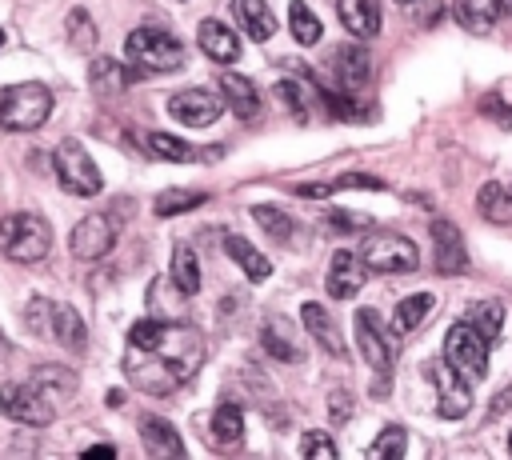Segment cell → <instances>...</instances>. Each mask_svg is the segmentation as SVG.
<instances>
[{
	"label": "cell",
	"mask_w": 512,
	"mask_h": 460,
	"mask_svg": "<svg viewBox=\"0 0 512 460\" xmlns=\"http://www.w3.org/2000/svg\"><path fill=\"white\" fill-rule=\"evenodd\" d=\"M364 276H368L364 260H360L356 252L340 248V252H332V260H328L324 288H328V296H332V300H352V296L364 288Z\"/></svg>",
	"instance_id": "5bb4252c"
},
{
	"label": "cell",
	"mask_w": 512,
	"mask_h": 460,
	"mask_svg": "<svg viewBox=\"0 0 512 460\" xmlns=\"http://www.w3.org/2000/svg\"><path fill=\"white\" fill-rule=\"evenodd\" d=\"M432 308H436V296H432V292H412V296H404V300L396 304V312H392V336L416 332Z\"/></svg>",
	"instance_id": "484cf974"
},
{
	"label": "cell",
	"mask_w": 512,
	"mask_h": 460,
	"mask_svg": "<svg viewBox=\"0 0 512 460\" xmlns=\"http://www.w3.org/2000/svg\"><path fill=\"white\" fill-rule=\"evenodd\" d=\"M84 456H88V460H96V456H116V448H112V444H100V448H88Z\"/></svg>",
	"instance_id": "bcb514c9"
},
{
	"label": "cell",
	"mask_w": 512,
	"mask_h": 460,
	"mask_svg": "<svg viewBox=\"0 0 512 460\" xmlns=\"http://www.w3.org/2000/svg\"><path fill=\"white\" fill-rule=\"evenodd\" d=\"M300 316H304V328L312 332V340H316L328 356H344V352H348V348H344V336L336 332V320H332L316 300H308V304L300 308Z\"/></svg>",
	"instance_id": "44dd1931"
},
{
	"label": "cell",
	"mask_w": 512,
	"mask_h": 460,
	"mask_svg": "<svg viewBox=\"0 0 512 460\" xmlns=\"http://www.w3.org/2000/svg\"><path fill=\"white\" fill-rule=\"evenodd\" d=\"M300 452H304L308 460H336V444H332V436H324V432H304Z\"/></svg>",
	"instance_id": "f35d334b"
},
{
	"label": "cell",
	"mask_w": 512,
	"mask_h": 460,
	"mask_svg": "<svg viewBox=\"0 0 512 460\" xmlns=\"http://www.w3.org/2000/svg\"><path fill=\"white\" fill-rule=\"evenodd\" d=\"M32 384H36L48 400H72L76 388H80L76 372L64 368V364H40V368H32Z\"/></svg>",
	"instance_id": "cb8c5ba5"
},
{
	"label": "cell",
	"mask_w": 512,
	"mask_h": 460,
	"mask_svg": "<svg viewBox=\"0 0 512 460\" xmlns=\"http://www.w3.org/2000/svg\"><path fill=\"white\" fill-rule=\"evenodd\" d=\"M252 220L272 236V240H288L292 232H296V224H292V216L284 212V208H276V204H252Z\"/></svg>",
	"instance_id": "836d02e7"
},
{
	"label": "cell",
	"mask_w": 512,
	"mask_h": 460,
	"mask_svg": "<svg viewBox=\"0 0 512 460\" xmlns=\"http://www.w3.org/2000/svg\"><path fill=\"white\" fill-rule=\"evenodd\" d=\"M128 80H136L132 68H124V64H116V60H108V56H96V60H92V88H96L100 96L124 92Z\"/></svg>",
	"instance_id": "f1b7e54d"
},
{
	"label": "cell",
	"mask_w": 512,
	"mask_h": 460,
	"mask_svg": "<svg viewBox=\"0 0 512 460\" xmlns=\"http://www.w3.org/2000/svg\"><path fill=\"white\" fill-rule=\"evenodd\" d=\"M64 28H68V36H72V44H76V48H92V44H96V24L88 20V12H84V8H72Z\"/></svg>",
	"instance_id": "74e56055"
},
{
	"label": "cell",
	"mask_w": 512,
	"mask_h": 460,
	"mask_svg": "<svg viewBox=\"0 0 512 460\" xmlns=\"http://www.w3.org/2000/svg\"><path fill=\"white\" fill-rule=\"evenodd\" d=\"M328 412H332V424H344V420L352 416V396H348V392H332Z\"/></svg>",
	"instance_id": "b9f144b4"
},
{
	"label": "cell",
	"mask_w": 512,
	"mask_h": 460,
	"mask_svg": "<svg viewBox=\"0 0 512 460\" xmlns=\"http://www.w3.org/2000/svg\"><path fill=\"white\" fill-rule=\"evenodd\" d=\"M292 112H296V120H304V108H308V100H304V88L296 84V80H276V88H272Z\"/></svg>",
	"instance_id": "ab89813d"
},
{
	"label": "cell",
	"mask_w": 512,
	"mask_h": 460,
	"mask_svg": "<svg viewBox=\"0 0 512 460\" xmlns=\"http://www.w3.org/2000/svg\"><path fill=\"white\" fill-rule=\"evenodd\" d=\"M220 112H224V100L208 88H184L168 100V116L184 128H208L220 120Z\"/></svg>",
	"instance_id": "30bf717a"
},
{
	"label": "cell",
	"mask_w": 512,
	"mask_h": 460,
	"mask_svg": "<svg viewBox=\"0 0 512 460\" xmlns=\"http://www.w3.org/2000/svg\"><path fill=\"white\" fill-rule=\"evenodd\" d=\"M356 344H360V356L368 360V368L376 376H388L392 372V344L380 328V316L372 308H360L356 312Z\"/></svg>",
	"instance_id": "7c38bea8"
},
{
	"label": "cell",
	"mask_w": 512,
	"mask_h": 460,
	"mask_svg": "<svg viewBox=\"0 0 512 460\" xmlns=\"http://www.w3.org/2000/svg\"><path fill=\"white\" fill-rule=\"evenodd\" d=\"M428 376L432 384L440 388V400H436V412L444 420H460L468 408H472V392H468V380L448 364V360H432L428 364Z\"/></svg>",
	"instance_id": "8fae6325"
},
{
	"label": "cell",
	"mask_w": 512,
	"mask_h": 460,
	"mask_svg": "<svg viewBox=\"0 0 512 460\" xmlns=\"http://www.w3.org/2000/svg\"><path fill=\"white\" fill-rule=\"evenodd\" d=\"M508 408H512V388H508V392H500V400H492L488 416H500V412H508Z\"/></svg>",
	"instance_id": "f6af8a7d"
},
{
	"label": "cell",
	"mask_w": 512,
	"mask_h": 460,
	"mask_svg": "<svg viewBox=\"0 0 512 460\" xmlns=\"http://www.w3.org/2000/svg\"><path fill=\"white\" fill-rule=\"evenodd\" d=\"M508 12H512V4H508V0H456V4H452L456 24H460V28H468V32H476V36L492 32V28H496V20H500V16H508Z\"/></svg>",
	"instance_id": "2e32d148"
},
{
	"label": "cell",
	"mask_w": 512,
	"mask_h": 460,
	"mask_svg": "<svg viewBox=\"0 0 512 460\" xmlns=\"http://www.w3.org/2000/svg\"><path fill=\"white\" fill-rule=\"evenodd\" d=\"M124 52H128V64H132V76L136 72H172L184 64V44L156 28V24H144V28H132L128 40H124Z\"/></svg>",
	"instance_id": "3957f363"
},
{
	"label": "cell",
	"mask_w": 512,
	"mask_h": 460,
	"mask_svg": "<svg viewBox=\"0 0 512 460\" xmlns=\"http://www.w3.org/2000/svg\"><path fill=\"white\" fill-rule=\"evenodd\" d=\"M328 72H332L336 88H344V92L364 88L368 76H372L368 48H364V44H340V48H332V56H328Z\"/></svg>",
	"instance_id": "4fadbf2b"
},
{
	"label": "cell",
	"mask_w": 512,
	"mask_h": 460,
	"mask_svg": "<svg viewBox=\"0 0 512 460\" xmlns=\"http://www.w3.org/2000/svg\"><path fill=\"white\" fill-rule=\"evenodd\" d=\"M244 436V412L236 404H216L208 416V444L212 448H236Z\"/></svg>",
	"instance_id": "7402d4cb"
},
{
	"label": "cell",
	"mask_w": 512,
	"mask_h": 460,
	"mask_svg": "<svg viewBox=\"0 0 512 460\" xmlns=\"http://www.w3.org/2000/svg\"><path fill=\"white\" fill-rule=\"evenodd\" d=\"M204 364V340L184 320H156L144 316L128 328V356L124 372L140 392L168 396L188 384Z\"/></svg>",
	"instance_id": "6da1fadb"
},
{
	"label": "cell",
	"mask_w": 512,
	"mask_h": 460,
	"mask_svg": "<svg viewBox=\"0 0 512 460\" xmlns=\"http://www.w3.org/2000/svg\"><path fill=\"white\" fill-rule=\"evenodd\" d=\"M144 152H152V156H160V160H172V164H188V160H196V148L188 144V140H180V136H168V132H144Z\"/></svg>",
	"instance_id": "f546056e"
},
{
	"label": "cell",
	"mask_w": 512,
	"mask_h": 460,
	"mask_svg": "<svg viewBox=\"0 0 512 460\" xmlns=\"http://www.w3.org/2000/svg\"><path fill=\"white\" fill-rule=\"evenodd\" d=\"M52 116V92L40 80L8 84L0 92V128L4 132H36Z\"/></svg>",
	"instance_id": "277c9868"
},
{
	"label": "cell",
	"mask_w": 512,
	"mask_h": 460,
	"mask_svg": "<svg viewBox=\"0 0 512 460\" xmlns=\"http://www.w3.org/2000/svg\"><path fill=\"white\" fill-rule=\"evenodd\" d=\"M0 412L16 424H32V428H44L56 420V408L52 400L28 380V384H4L0 388Z\"/></svg>",
	"instance_id": "ba28073f"
},
{
	"label": "cell",
	"mask_w": 512,
	"mask_h": 460,
	"mask_svg": "<svg viewBox=\"0 0 512 460\" xmlns=\"http://www.w3.org/2000/svg\"><path fill=\"white\" fill-rule=\"evenodd\" d=\"M52 172H56L60 188L72 192V196H96V192L104 188L100 168H96V160L84 152L80 140H60V144L52 148Z\"/></svg>",
	"instance_id": "5b68a950"
},
{
	"label": "cell",
	"mask_w": 512,
	"mask_h": 460,
	"mask_svg": "<svg viewBox=\"0 0 512 460\" xmlns=\"http://www.w3.org/2000/svg\"><path fill=\"white\" fill-rule=\"evenodd\" d=\"M24 320H28L32 332L48 336V300H44V296H32V304L24 308Z\"/></svg>",
	"instance_id": "60d3db41"
},
{
	"label": "cell",
	"mask_w": 512,
	"mask_h": 460,
	"mask_svg": "<svg viewBox=\"0 0 512 460\" xmlns=\"http://www.w3.org/2000/svg\"><path fill=\"white\" fill-rule=\"evenodd\" d=\"M0 44H4V32H0Z\"/></svg>",
	"instance_id": "c3c4849f"
},
{
	"label": "cell",
	"mask_w": 512,
	"mask_h": 460,
	"mask_svg": "<svg viewBox=\"0 0 512 460\" xmlns=\"http://www.w3.org/2000/svg\"><path fill=\"white\" fill-rule=\"evenodd\" d=\"M472 324H476L480 336L492 344V340L500 336V328H504V304H500V300H480L476 312H472Z\"/></svg>",
	"instance_id": "8d00e7d4"
},
{
	"label": "cell",
	"mask_w": 512,
	"mask_h": 460,
	"mask_svg": "<svg viewBox=\"0 0 512 460\" xmlns=\"http://www.w3.org/2000/svg\"><path fill=\"white\" fill-rule=\"evenodd\" d=\"M140 440H144V452L148 456H160V460H184V440L176 436V428L160 416H144L140 420Z\"/></svg>",
	"instance_id": "d6986e66"
},
{
	"label": "cell",
	"mask_w": 512,
	"mask_h": 460,
	"mask_svg": "<svg viewBox=\"0 0 512 460\" xmlns=\"http://www.w3.org/2000/svg\"><path fill=\"white\" fill-rule=\"evenodd\" d=\"M220 96H224V108H232L244 124L260 120V92H256V84H252L248 76L224 72V76H220Z\"/></svg>",
	"instance_id": "e0dca14e"
},
{
	"label": "cell",
	"mask_w": 512,
	"mask_h": 460,
	"mask_svg": "<svg viewBox=\"0 0 512 460\" xmlns=\"http://www.w3.org/2000/svg\"><path fill=\"white\" fill-rule=\"evenodd\" d=\"M340 24L352 36L372 40L380 32V4L376 0H340Z\"/></svg>",
	"instance_id": "603a6c76"
},
{
	"label": "cell",
	"mask_w": 512,
	"mask_h": 460,
	"mask_svg": "<svg viewBox=\"0 0 512 460\" xmlns=\"http://www.w3.org/2000/svg\"><path fill=\"white\" fill-rule=\"evenodd\" d=\"M48 336L56 344H64L68 352H84L88 348V328L80 320V312L72 304H48Z\"/></svg>",
	"instance_id": "ac0fdd59"
},
{
	"label": "cell",
	"mask_w": 512,
	"mask_h": 460,
	"mask_svg": "<svg viewBox=\"0 0 512 460\" xmlns=\"http://www.w3.org/2000/svg\"><path fill=\"white\" fill-rule=\"evenodd\" d=\"M112 244H116V220H112L108 212L84 216V220L72 228V236H68V248H72L76 260H100V256L112 252Z\"/></svg>",
	"instance_id": "9c48e42d"
},
{
	"label": "cell",
	"mask_w": 512,
	"mask_h": 460,
	"mask_svg": "<svg viewBox=\"0 0 512 460\" xmlns=\"http://www.w3.org/2000/svg\"><path fill=\"white\" fill-rule=\"evenodd\" d=\"M232 16L252 40H268L276 32V16L268 12V0H232Z\"/></svg>",
	"instance_id": "d4e9b609"
},
{
	"label": "cell",
	"mask_w": 512,
	"mask_h": 460,
	"mask_svg": "<svg viewBox=\"0 0 512 460\" xmlns=\"http://www.w3.org/2000/svg\"><path fill=\"white\" fill-rule=\"evenodd\" d=\"M404 448H408L404 428H400V424H388V428L368 444V456H372V460H400V456H404Z\"/></svg>",
	"instance_id": "d590c367"
},
{
	"label": "cell",
	"mask_w": 512,
	"mask_h": 460,
	"mask_svg": "<svg viewBox=\"0 0 512 460\" xmlns=\"http://www.w3.org/2000/svg\"><path fill=\"white\" fill-rule=\"evenodd\" d=\"M476 212H480L488 224H512V188H504L500 180L480 184V192H476Z\"/></svg>",
	"instance_id": "4316f807"
},
{
	"label": "cell",
	"mask_w": 512,
	"mask_h": 460,
	"mask_svg": "<svg viewBox=\"0 0 512 460\" xmlns=\"http://www.w3.org/2000/svg\"><path fill=\"white\" fill-rule=\"evenodd\" d=\"M444 360H448L468 384L484 380V372H488V340L480 336V328H476L472 320H456V324L448 328V336H444Z\"/></svg>",
	"instance_id": "8992f818"
},
{
	"label": "cell",
	"mask_w": 512,
	"mask_h": 460,
	"mask_svg": "<svg viewBox=\"0 0 512 460\" xmlns=\"http://www.w3.org/2000/svg\"><path fill=\"white\" fill-rule=\"evenodd\" d=\"M200 204H208V192H200V188H168V192L156 196V216H180V212H192Z\"/></svg>",
	"instance_id": "d6a6232c"
},
{
	"label": "cell",
	"mask_w": 512,
	"mask_h": 460,
	"mask_svg": "<svg viewBox=\"0 0 512 460\" xmlns=\"http://www.w3.org/2000/svg\"><path fill=\"white\" fill-rule=\"evenodd\" d=\"M260 344H264L268 356H276V360H284V364H288V360L300 364V348L292 344V336H284V320H280V316H268V320H264Z\"/></svg>",
	"instance_id": "1f68e13d"
},
{
	"label": "cell",
	"mask_w": 512,
	"mask_h": 460,
	"mask_svg": "<svg viewBox=\"0 0 512 460\" xmlns=\"http://www.w3.org/2000/svg\"><path fill=\"white\" fill-rule=\"evenodd\" d=\"M400 4H408V0H400Z\"/></svg>",
	"instance_id": "681fc988"
},
{
	"label": "cell",
	"mask_w": 512,
	"mask_h": 460,
	"mask_svg": "<svg viewBox=\"0 0 512 460\" xmlns=\"http://www.w3.org/2000/svg\"><path fill=\"white\" fill-rule=\"evenodd\" d=\"M288 28H292L296 44H316L320 40V20H316V12L304 0H292L288 4Z\"/></svg>",
	"instance_id": "e575fe53"
},
{
	"label": "cell",
	"mask_w": 512,
	"mask_h": 460,
	"mask_svg": "<svg viewBox=\"0 0 512 460\" xmlns=\"http://www.w3.org/2000/svg\"><path fill=\"white\" fill-rule=\"evenodd\" d=\"M432 260H436V272L444 276H460L468 268L464 236L452 220H432Z\"/></svg>",
	"instance_id": "9a60e30c"
},
{
	"label": "cell",
	"mask_w": 512,
	"mask_h": 460,
	"mask_svg": "<svg viewBox=\"0 0 512 460\" xmlns=\"http://www.w3.org/2000/svg\"><path fill=\"white\" fill-rule=\"evenodd\" d=\"M508 452H512V436H508Z\"/></svg>",
	"instance_id": "7dc6e473"
},
{
	"label": "cell",
	"mask_w": 512,
	"mask_h": 460,
	"mask_svg": "<svg viewBox=\"0 0 512 460\" xmlns=\"http://www.w3.org/2000/svg\"><path fill=\"white\" fill-rule=\"evenodd\" d=\"M172 284L184 296L200 292V260H196V252L188 244H176V252H172Z\"/></svg>",
	"instance_id": "4dcf8cb0"
},
{
	"label": "cell",
	"mask_w": 512,
	"mask_h": 460,
	"mask_svg": "<svg viewBox=\"0 0 512 460\" xmlns=\"http://www.w3.org/2000/svg\"><path fill=\"white\" fill-rule=\"evenodd\" d=\"M224 252L244 268V276L248 280H268L272 276V264H268V256L264 252H256L244 236H236V232H224Z\"/></svg>",
	"instance_id": "83f0119b"
},
{
	"label": "cell",
	"mask_w": 512,
	"mask_h": 460,
	"mask_svg": "<svg viewBox=\"0 0 512 460\" xmlns=\"http://www.w3.org/2000/svg\"><path fill=\"white\" fill-rule=\"evenodd\" d=\"M360 260L372 272H400V276L420 268L416 244L408 236H400V232H376V236H368L364 248H360Z\"/></svg>",
	"instance_id": "52a82bcc"
},
{
	"label": "cell",
	"mask_w": 512,
	"mask_h": 460,
	"mask_svg": "<svg viewBox=\"0 0 512 460\" xmlns=\"http://www.w3.org/2000/svg\"><path fill=\"white\" fill-rule=\"evenodd\" d=\"M52 248V228L36 212H8L0 220V252L12 264H40Z\"/></svg>",
	"instance_id": "7a4b0ae2"
},
{
	"label": "cell",
	"mask_w": 512,
	"mask_h": 460,
	"mask_svg": "<svg viewBox=\"0 0 512 460\" xmlns=\"http://www.w3.org/2000/svg\"><path fill=\"white\" fill-rule=\"evenodd\" d=\"M328 228H368V216H348V212H332L324 220Z\"/></svg>",
	"instance_id": "7bdbcfd3"
},
{
	"label": "cell",
	"mask_w": 512,
	"mask_h": 460,
	"mask_svg": "<svg viewBox=\"0 0 512 460\" xmlns=\"http://www.w3.org/2000/svg\"><path fill=\"white\" fill-rule=\"evenodd\" d=\"M484 112L496 116L500 124H512V112H508V104H500V100H484Z\"/></svg>",
	"instance_id": "ee69618b"
},
{
	"label": "cell",
	"mask_w": 512,
	"mask_h": 460,
	"mask_svg": "<svg viewBox=\"0 0 512 460\" xmlns=\"http://www.w3.org/2000/svg\"><path fill=\"white\" fill-rule=\"evenodd\" d=\"M196 40H200V52H204L208 60H216V64L240 60V40H236V32H232L224 20H204L200 32H196Z\"/></svg>",
	"instance_id": "ffe728a7"
}]
</instances>
